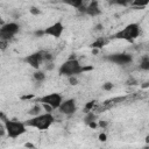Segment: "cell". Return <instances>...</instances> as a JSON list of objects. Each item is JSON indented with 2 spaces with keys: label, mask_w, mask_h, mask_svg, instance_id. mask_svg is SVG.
I'll return each mask as SVG.
<instances>
[{
  "label": "cell",
  "mask_w": 149,
  "mask_h": 149,
  "mask_svg": "<svg viewBox=\"0 0 149 149\" xmlns=\"http://www.w3.org/2000/svg\"><path fill=\"white\" fill-rule=\"evenodd\" d=\"M92 70V66H85L79 63L78 59L74 57H70L68 61L62 63L58 68V73L61 76H65L68 78L70 77H77L78 74H81L83 72Z\"/></svg>",
  "instance_id": "6da1fadb"
},
{
  "label": "cell",
  "mask_w": 149,
  "mask_h": 149,
  "mask_svg": "<svg viewBox=\"0 0 149 149\" xmlns=\"http://www.w3.org/2000/svg\"><path fill=\"white\" fill-rule=\"evenodd\" d=\"M1 120H2V125L5 126L6 129V134L8 137L10 139H17L20 136H22L23 134L27 133V126L24 122L22 121H17V120H9L6 119L5 114H1Z\"/></svg>",
  "instance_id": "7a4b0ae2"
},
{
  "label": "cell",
  "mask_w": 149,
  "mask_h": 149,
  "mask_svg": "<svg viewBox=\"0 0 149 149\" xmlns=\"http://www.w3.org/2000/svg\"><path fill=\"white\" fill-rule=\"evenodd\" d=\"M55 122V118L51 113H41L40 115L31 116L30 119L26 120L24 123L27 127L30 128H36L38 130H47L51 127V125Z\"/></svg>",
  "instance_id": "3957f363"
},
{
  "label": "cell",
  "mask_w": 149,
  "mask_h": 149,
  "mask_svg": "<svg viewBox=\"0 0 149 149\" xmlns=\"http://www.w3.org/2000/svg\"><path fill=\"white\" fill-rule=\"evenodd\" d=\"M141 34V27L137 22H132L128 23L126 27H123L121 30L116 31L113 35V38L115 40H123L127 42H133L136 40Z\"/></svg>",
  "instance_id": "277c9868"
},
{
  "label": "cell",
  "mask_w": 149,
  "mask_h": 149,
  "mask_svg": "<svg viewBox=\"0 0 149 149\" xmlns=\"http://www.w3.org/2000/svg\"><path fill=\"white\" fill-rule=\"evenodd\" d=\"M36 102H40L42 105H47L51 109H58L61 104L63 102V97L61 93L54 92V93H49V94H45L43 97L37 98Z\"/></svg>",
  "instance_id": "5b68a950"
},
{
  "label": "cell",
  "mask_w": 149,
  "mask_h": 149,
  "mask_svg": "<svg viewBox=\"0 0 149 149\" xmlns=\"http://www.w3.org/2000/svg\"><path fill=\"white\" fill-rule=\"evenodd\" d=\"M19 30H20V24H17L16 22L2 23L0 27V40L8 42L19 33Z\"/></svg>",
  "instance_id": "8992f818"
},
{
  "label": "cell",
  "mask_w": 149,
  "mask_h": 149,
  "mask_svg": "<svg viewBox=\"0 0 149 149\" xmlns=\"http://www.w3.org/2000/svg\"><path fill=\"white\" fill-rule=\"evenodd\" d=\"M106 59L116 65H128L133 62V56L127 52H115L106 56Z\"/></svg>",
  "instance_id": "52a82bcc"
},
{
  "label": "cell",
  "mask_w": 149,
  "mask_h": 149,
  "mask_svg": "<svg viewBox=\"0 0 149 149\" xmlns=\"http://www.w3.org/2000/svg\"><path fill=\"white\" fill-rule=\"evenodd\" d=\"M23 61H24L28 65H30L33 69L38 70V69H40V66L44 63L43 52H42V50H40V51H35V52H31V54H29L28 56H26V57L23 58Z\"/></svg>",
  "instance_id": "ba28073f"
},
{
  "label": "cell",
  "mask_w": 149,
  "mask_h": 149,
  "mask_svg": "<svg viewBox=\"0 0 149 149\" xmlns=\"http://www.w3.org/2000/svg\"><path fill=\"white\" fill-rule=\"evenodd\" d=\"M63 31H64V24H63L62 21H56L52 24H50V26H48L47 28L43 29L44 36L45 35L47 36H51L54 38H59L62 36Z\"/></svg>",
  "instance_id": "9c48e42d"
},
{
  "label": "cell",
  "mask_w": 149,
  "mask_h": 149,
  "mask_svg": "<svg viewBox=\"0 0 149 149\" xmlns=\"http://www.w3.org/2000/svg\"><path fill=\"white\" fill-rule=\"evenodd\" d=\"M58 111H59L62 114H64V115H69V116L72 115V114H74L76 111H77V104H76V100L72 99V98L63 100V102L61 104Z\"/></svg>",
  "instance_id": "30bf717a"
},
{
  "label": "cell",
  "mask_w": 149,
  "mask_h": 149,
  "mask_svg": "<svg viewBox=\"0 0 149 149\" xmlns=\"http://www.w3.org/2000/svg\"><path fill=\"white\" fill-rule=\"evenodd\" d=\"M100 14H101V9H100V6H99V1H97V0L87 2L86 8L83 12V15H87V16H91V17H95Z\"/></svg>",
  "instance_id": "8fae6325"
},
{
  "label": "cell",
  "mask_w": 149,
  "mask_h": 149,
  "mask_svg": "<svg viewBox=\"0 0 149 149\" xmlns=\"http://www.w3.org/2000/svg\"><path fill=\"white\" fill-rule=\"evenodd\" d=\"M33 79H34L35 83L41 84V83H43L45 80V73L43 71H41V70H36L33 73Z\"/></svg>",
  "instance_id": "7c38bea8"
},
{
  "label": "cell",
  "mask_w": 149,
  "mask_h": 149,
  "mask_svg": "<svg viewBox=\"0 0 149 149\" xmlns=\"http://www.w3.org/2000/svg\"><path fill=\"white\" fill-rule=\"evenodd\" d=\"M83 121H84V123H85V125H87V126H88L90 123H92V122L97 121V115H95L93 112H87V113H85V116H84Z\"/></svg>",
  "instance_id": "4fadbf2b"
},
{
  "label": "cell",
  "mask_w": 149,
  "mask_h": 149,
  "mask_svg": "<svg viewBox=\"0 0 149 149\" xmlns=\"http://www.w3.org/2000/svg\"><path fill=\"white\" fill-rule=\"evenodd\" d=\"M139 69L142 71H149V56H143L140 61V65Z\"/></svg>",
  "instance_id": "5bb4252c"
},
{
  "label": "cell",
  "mask_w": 149,
  "mask_h": 149,
  "mask_svg": "<svg viewBox=\"0 0 149 149\" xmlns=\"http://www.w3.org/2000/svg\"><path fill=\"white\" fill-rule=\"evenodd\" d=\"M65 3L69 5V6H71V7H73V8H76L77 10H79V9L83 8L87 2H85V1H83V0H74V1H66Z\"/></svg>",
  "instance_id": "9a60e30c"
},
{
  "label": "cell",
  "mask_w": 149,
  "mask_h": 149,
  "mask_svg": "<svg viewBox=\"0 0 149 149\" xmlns=\"http://www.w3.org/2000/svg\"><path fill=\"white\" fill-rule=\"evenodd\" d=\"M106 44V41H105V38L104 37H99V38H97L94 42H92L91 44H90V47L92 48V49H101L104 45Z\"/></svg>",
  "instance_id": "2e32d148"
},
{
  "label": "cell",
  "mask_w": 149,
  "mask_h": 149,
  "mask_svg": "<svg viewBox=\"0 0 149 149\" xmlns=\"http://www.w3.org/2000/svg\"><path fill=\"white\" fill-rule=\"evenodd\" d=\"M148 5H149V1L148 0H144V1H142V0H135V1H132L130 2V6L132 7H135V8H144Z\"/></svg>",
  "instance_id": "e0dca14e"
},
{
  "label": "cell",
  "mask_w": 149,
  "mask_h": 149,
  "mask_svg": "<svg viewBox=\"0 0 149 149\" xmlns=\"http://www.w3.org/2000/svg\"><path fill=\"white\" fill-rule=\"evenodd\" d=\"M41 111H42L41 105L35 104V105L29 109V112H28V113H29L31 116H36V115H40V114H41Z\"/></svg>",
  "instance_id": "ac0fdd59"
},
{
  "label": "cell",
  "mask_w": 149,
  "mask_h": 149,
  "mask_svg": "<svg viewBox=\"0 0 149 149\" xmlns=\"http://www.w3.org/2000/svg\"><path fill=\"white\" fill-rule=\"evenodd\" d=\"M94 104H95V101H94V100L88 101V102L85 105V107H84L85 113H87V112H92V109H93V107H94Z\"/></svg>",
  "instance_id": "d6986e66"
},
{
  "label": "cell",
  "mask_w": 149,
  "mask_h": 149,
  "mask_svg": "<svg viewBox=\"0 0 149 149\" xmlns=\"http://www.w3.org/2000/svg\"><path fill=\"white\" fill-rule=\"evenodd\" d=\"M114 88V84L111 83V81H106L102 84V90L104 91H112Z\"/></svg>",
  "instance_id": "ffe728a7"
},
{
  "label": "cell",
  "mask_w": 149,
  "mask_h": 149,
  "mask_svg": "<svg viewBox=\"0 0 149 149\" xmlns=\"http://www.w3.org/2000/svg\"><path fill=\"white\" fill-rule=\"evenodd\" d=\"M29 12L33 14V15H38V14H41V10H40V8L38 7H30V9H29Z\"/></svg>",
  "instance_id": "44dd1931"
},
{
  "label": "cell",
  "mask_w": 149,
  "mask_h": 149,
  "mask_svg": "<svg viewBox=\"0 0 149 149\" xmlns=\"http://www.w3.org/2000/svg\"><path fill=\"white\" fill-rule=\"evenodd\" d=\"M112 3L119 5V6H127V5H130V2H129V1H120V0H116V1H112Z\"/></svg>",
  "instance_id": "7402d4cb"
},
{
  "label": "cell",
  "mask_w": 149,
  "mask_h": 149,
  "mask_svg": "<svg viewBox=\"0 0 149 149\" xmlns=\"http://www.w3.org/2000/svg\"><path fill=\"white\" fill-rule=\"evenodd\" d=\"M69 79V83H70V85H77L78 84V79H77V77H70V78H68Z\"/></svg>",
  "instance_id": "603a6c76"
},
{
  "label": "cell",
  "mask_w": 149,
  "mask_h": 149,
  "mask_svg": "<svg viewBox=\"0 0 149 149\" xmlns=\"http://www.w3.org/2000/svg\"><path fill=\"white\" fill-rule=\"evenodd\" d=\"M34 35H35L36 37H42V36H44V34H43V29L35 30V31H34Z\"/></svg>",
  "instance_id": "cb8c5ba5"
},
{
  "label": "cell",
  "mask_w": 149,
  "mask_h": 149,
  "mask_svg": "<svg viewBox=\"0 0 149 149\" xmlns=\"http://www.w3.org/2000/svg\"><path fill=\"white\" fill-rule=\"evenodd\" d=\"M55 66H54V62H50V63H45V69H47V71H50V70H52Z\"/></svg>",
  "instance_id": "d4e9b609"
},
{
  "label": "cell",
  "mask_w": 149,
  "mask_h": 149,
  "mask_svg": "<svg viewBox=\"0 0 149 149\" xmlns=\"http://www.w3.org/2000/svg\"><path fill=\"white\" fill-rule=\"evenodd\" d=\"M106 140H107V135H106L105 133H100V134H99V141L105 142Z\"/></svg>",
  "instance_id": "484cf974"
},
{
  "label": "cell",
  "mask_w": 149,
  "mask_h": 149,
  "mask_svg": "<svg viewBox=\"0 0 149 149\" xmlns=\"http://www.w3.org/2000/svg\"><path fill=\"white\" fill-rule=\"evenodd\" d=\"M127 84H128V85H136V84H137V81H136L133 77H130V78L127 80Z\"/></svg>",
  "instance_id": "4316f807"
},
{
  "label": "cell",
  "mask_w": 149,
  "mask_h": 149,
  "mask_svg": "<svg viewBox=\"0 0 149 149\" xmlns=\"http://www.w3.org/2000/svg\"><path fill=\"white\" fill-rule=\"evenodd\" d=\"M107 125H108V123H107V121H99V122H98V126H99V127H101V128L107 127Z\"/></svg>",
  "instance_id": "83f0119b"
},
{
  "label": "cell",
  "mask_w": 149,
  "mask_h": 149,
  "mask_svg": "<svg viewBox=\"0 0 149 149\" xmlns=\"http://www.w3.org/2000/svg\"><path fill=\"white\" fill-rule=\"evenodd\" d=\"M88 127H90V128H93V129H94V128H97V127H98V122H97V121H94V122L90 123V125H88Z\"/></svg>",
  "instance_id": "f1b7e54d"
},
{
  "label": "cell",
  "mask_w": 149,
  "mask_h": 149,
  "mask_svg": "<svg viewBox=\"0 0 149 149\" xmlns=\"http://www.w3.org/2000/svg\"><path fill=\"white\" fill-rule=\"evenodd\" d=\"M148 86H149V81H146V83H143V85H142L143 88H146V87H148Z\"/></svg>",
  "instance_id": "f546056e"
},
{
  "label": "cell",
  "mask_w": 149,
  "mask_h": 149,
  "mask_svg": "<svg viewBox=\"0 0 149 149\" xmlns=\"http://www.w3.org/2000/svg\"><path fill=\"white\" fill-rule=\"evenodd\" d=\"M146 142H147V143L149 142V136H147V139H146Z\"/></svg>",
  "instance_id": "4dcf8cb0"
}]
</instances>
